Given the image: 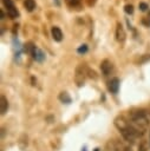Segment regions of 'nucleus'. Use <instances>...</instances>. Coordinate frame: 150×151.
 I'll list each match as a JSON object with an SVG mask.
<instances>
[{
    "mask_svg": "<svg viewBox=\"0 0 150 151\" xmlns=\"http://www.w3.org/2000/svg\"><path fill=\"white\" fill-rule=\"evenodd\" d=\"M139 151H146V146H145V142H142V144L139 145Z\"/></svg>",
    "mask_w": 150,
    "mask_h": 151,
    "instance_id": "412c9836",
    "label": "nucleus"
},
{
    "mask_svg": "<svg viewBox=\"0 0 150 151\" xmlns=\"http://www.w3.org/2000/svg\"><path fill=\"white\" fill-rule=\"evenodd\" d=\"M124 12H125L126 14H132V13H133V7H132V5H125V6H124Z\"/></svg>",
    "mask_w": 150,
    "mask_h": 151,
    "instance_id": "a211bd4d",
    "label": "nucleus"
},
{
    "mask_svg": "<svg viewBox=\"0 0 150 151\" xmlns=\"http://www.w3.org/2000/svg\"><path fill=\"white\" fill-rule=\"evenodd\" d=\"M32 58H33L35 61L41 63V61H44V60H45V53H44L40 48H38V47H37V50H35V52L33 53Z\"/></svg>",
    "mask_w": 150,
    "mask_h": 151,
    "instance_id": "9d476101",
    "label": "nucleus"
},
{
    "mask_svg": "<svg viewBox=\"0 0 150 151\" xmlns=\"http://www.w3.org/2000/svg\"><path fill=\"white\" fill-rule=\"evenodd\" d=\"M59 99H60V101H63V103H65V104L71 103V97L69 96L67 92H61V93L59 94Z\"/></svg>",
    "mask_w": 150,
    "mask_h": 151,
    "instance_id": "4468645a",
    "label": "nucleus"
},
{
    "mask_svg": "<svg viewBox=\"0 0 150 151\" xmlns=\"http://www.w3.org/2000/svg\"><path fill=\"white\" fill-rule=\"evenodd\" d=\"M111 151H131V147L122 140H115L111 146Z\"/></svg>",
    "mask_w": 150,
    "mask_h": 151,
    "instance_id": "20e7f679",
    "label": "nucleus"
},
{
    "mask_svg": "<svg viewBox=\"0 0 150 151\" xmlns=\"http://www.w3.org/2000/svg\"><path fill=\"white\" fill-rule=\"evenodd\" d=\"M24 6L28 12H32L35 8V1L34 0H24Z\"/></svg>",
    "mask_w": 150,
    "mask_h": 151,
    "instance_id": "f8f14e48",
    "label": "nucleus"
},
{
    "mask_svg": "<svg viewBox=\"0 0 150 151\" xmlns=\"http://www.w3.org/2000/svg\"><path fill=\"white\" fill-rule=\"evenodd\" d=\"M115 124L117 129L120 131L123 138L129 143H133L137 138L143 136V133L138 129H136L129 120H125L124 118H117Z\"/></svg>",
    "mask_w": 150,
    "mask_h": 151,
    "instance_id": "f257e3e1",
    "label": "nucleus"
},
{
    "mask_svg": "<svg viewBox=\"0 0 150 151\" xmlns=\"http://www.w3.org/2000/svg\"><path fill=\"white\" fill-rule=\"evenodd\" d=\"M107 90L111 93H117L118 90H119V79L118 78H112L107 83Z\"/></svg>",
    "mask_w": 150,
    "mask_h": 151,
    "instance_id": "0eeeda50",
    "label": "nucleus"
},
{
    "mask_svg": "<svg viewBox=\"0 0 150 151\" xmlns=\"http://www.w3.org/2000/svg\"><path fill=\"white\" fill-rule=\"evenodd\" d=\"M13 47H14V51H15V59H20V54L21 52L24 51V47H21L20 45V41L18 40V38H13Z\"/></svg>",
    "mask_w": 150,
    "mask_h": 151,
    "instance_id": "1a4fd4ad",
    "label": "nucleus"
},
{
    "mask_svg": "<svg viewBox=\"0 0 150 151\" xmlns=\"http://www.w3.org/2000/svg\"><path fill=\"white\" fill-rule=\"evenodd\" d=\"M83 151H86V149H85V147H84V149H83Z\"/></svg>",
    "mask_w": 150,
    "mask_h": 151,
    "instance_id": "393cba45",
    "label": "nucleus"
},
{
    "mask_svg": "<svg viewBox=\"0 0 150 151\" xmlns=\"http://www.w3.org/2000/svg\"><path fill=\"white\" fill-rule=\"evenodd\" d=\"M100 70H102L103 76H105V77L109 76L111 73V71H112V64H111V61L107 60V59L103 60L102 64H100Z\"/></svg>",
    "mask_w": 150,
    "mask_h": 151,
    "instance_id": "423d86ee",
    "label": "nucleus"
},
{
    "mask_svg": "<svg viewBox=\"0 0 150 151\" xmlns=\"http://www.w3.org/2000/svg\"><path fill=\"white\" fill-rule=\"evenodd\" d=\"M125 38H126V34H125V31H124L123 26L120 25V22H117V27H116V39H117L119 42H124V41H125Z\"/></svg>",
    "mask_w": 150,
    "mask_h": 151,
    "instance_id": "39448f33",
    "label": "nucleus"
},
{
    "mask_svg": "<svg viewBox=\"0 0 150 151\" xmlns=\"http://www.w3.org/2000/svg\"><path fill=\"white\" fill-rule=\"evenodd\" d=\"M7 110H8V101H7L5 96H1L0 97V112H1V114H5L7 112Z\"/></svg>",
    "mask_w": 150,
    "mask_h": 151,
    "instance_id": "9b49d317",
    "label": "nucleus"
},
{
    "mask_svg": "<svg viewBox=\"0 0 150 151\" xmlns=\"http://www.w3.org/2000/svg\"><path fill=\"white\" fill-rule=\"evenodd\" d=\"M142 24H143V25H145L146 27H149V26H150V17L144 18V19L142 20Z\"/></svg>",
    "mask_w": 150,
    "mask_h": 151,
    "instance_id": "aec40b11",
    "label": "nucleus"
},
{
    "mask_svg": "<svg viewBox=\"0 0 150 151\" xmlns=\"http://www.w3.org/2000/svg\"><path fill=\"white\" fill-rule=\"evenodd\" d=\"M0 17H1V19H4V18H5V13H4V11H2V9L0 11Z\"/></svg>",
    "mask_w": 150,
    "mask_h": 151,
    "instance_id": "b1692460",
    "label": "nucleus"
},
{
    "mask_svg": "<svg viewBox=\"0 0 150 151\" xmlns=\"http://www.w3.org/2000/svg\"><path fill=\"white\" fill-rule=\"evenodd\" d=\"M89 73V68L84 64H79L76 68V74H74V80L78 86H83L85 81V77Z\"/></svg>",
    "mask_w": 150,
    "mask_h": 151,
    "instance_id": "7ed1b4c3",
    "label": "nucleus"
},
{
    "mask_svg": "<svg viewBox=\"0 0 150 151\" xmlns=\"http://www.w3.org/2000/svg\"><path fill=\"white\" fill-rule=\"evenodd\" d=\"M2 4H4V6H5L6 8H11V7L14 6L13 0H2Z\"/></svg>",
    "mask_w": 150,
    "mask_h": 151,
    "instance_id": "6ab92c4d",
    "label": "nucleus"
},
{
    "mask_svg": "<svg viewBox=\"0 0 150 151\" xmlns=\"http://www.w3.org/2000/svg\"><path fill=\"white\" fill-rule=\"evenodd\" d=\"M89 76H90L91 78H93V79H96V78H97L96 72H94V71H91V70H89Z\"/></svg>",
    "mask_w": 150,
    "mask_h": 151,
    "instance_id": "4be33fe9",
    "label": "nucleus"
},
{
    "mask_svg": "<svg viewBox=\"0 0 150 151\" xmlns=\"http://www.w3.org/2000/svg\"><path fill=\"white\" fill-rule=\"evenodd\" d=\"M87 50H89L87 45H86V44H83V45H80V46L77 48V52H78L79 54H85V53L87 52Z\"/></svg>",
    "mask_w": 150,
    "mask_h": 151,
    "instance_id": "dca6fc26",
    "label": "nucleus"
},
{
    "mask_svg": "<svg viewBox=\"0 0 150 151\" xmlns=\"http://www.w3.org/2000/svg\"><path fill=\"white\" fill-rule=\"evenodd\" d=\"M7 14H8V17L11 19H15V18L19 17V12H18V9L14 6L11 7V8H7Z\"/></svg>",
    "mask_w": 150,
    "mask_h": 151,
    "instance_id": "ddd939ff",
    "label": "nucleus"
},
{
    "mask_svg": "<svg viewBox=\"0 0 150 151\" xmlns=\"http://www.w3.org/2000/svg\"><path fill=\"white\" fill-rule=\"evenodd\" d=\"M129 122L136 127L143 134L145 133V130L149 125V116L146 113L145 110H136L130 112L129 114Z\"/></svg>",
    "mask_w": 150,
    "mask_h": 151,
    "instance_id": "f03ea898",
    "label": "nucleus"
},
{
    "mask_svg": "<svg viewBox=\"0 0 150 151\" xmlns=\"http://www.w3.org/2000/svg\"><path fill=\"white\" fill-rule=\"evenodd\" d=\"M51 35L54 41H61L63 40V32L58 26H53L51 28Z\"/></svg>",
    "mask_w": 150,
    "mask_h": 151,
    "instance_id": "6e6552de",
    "label": "nucleus"
},
{
    "mask_svg": "<svg viewBox=\"0 0 150 151\" xmlns=\"http://www.w3.org/2000/svg\"><path fill=\"white\" fill-rule=\"evenodd\" d=\"M53 2H54L56 6H60L61 5V0H53Z\"/></svg>",
    "mask_w": 150,
    "mask_h": 151,
    "instance_id": "5701e85b",
    "label": "nucleus"
},
{
    "mask_svg": "<svg viewBox=\"0 0 150 151\" xmlns=\"http://www.w3.org/2000/svg\"><path fill=\"white\" fill-rule=\"evenodd\" d=\"M138 7H139V11H142V12H146L149 9V5L146 2H139Z\"/></svg>",
    "mask_w": 150,
    "mask_h": 151,
    "instance_id": "f3484780",
    "label": "nucleus"
},
{
    "mask_svg": "<svg viewBox=\"0 0 150 151\" xmlns=\"http://www.w3.org/2000/svg\"><path fill=\"white\" fill-rule=\"evenodd\" d=\"M65 2H66L67 6H70V7H72V8L78 7V6L80 5V0H65Z\"/></svg>",
    "mask_w": 150,
    "mask_h": 151,
    "instance_id": "2eb2a0df",
    "label": "nucleus"
}]
</instances>
